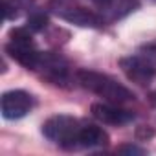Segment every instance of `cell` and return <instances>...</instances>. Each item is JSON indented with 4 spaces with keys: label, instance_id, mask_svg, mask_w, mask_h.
Returning a JSON list of instances; mask_svg holds the SVG:
<instances>
[{
    "label": "cell",
    "instance_id": "6da1fadb",
    "mask_svg": "<svg viewBox=\"0 0 156 156\" xmlns=\"http://www.w3.org/2000/svg\"><path fill=\"white\" fill-rule=\"evenodd\" d=\"M42 134L55 145L66 151L101 149L108 145V134L94 125L85 123L73 116L57 114L42 123Z\"/></svg>",
    "mask_w": 156,
    "mask_h": 156
},
{
    "label": "cell",
    "instance_id": "9a60e30c",
    "mask_svg": "<svg viewBox=\"0 0 156 156\" xmlns=\"http://www.w3.org/2000/svg\"><path fill=\"white\" fill-rule=\"evenodd\" d=\"M154 2H156V0H154Z\"/></svg>",
    "mask_w": 156,
    "mask_h": 156
},
{
    "label": "cell",
    "instance_id": "7a4b0ae2",
    "mask_svg": "<svg viewBox=\"0 0 156 156\" xmlns=\"http://www.w3.org/2000/svg\"><path fill=\"white\" fill-rule=\"evenodd\" d=\"M75 81L88 92L99 96L107 103L114 105H125L129 101H134L132 90H129L125 85L118 83L107 73H99L94 70H79L75 73Z\"/></svg>",
    "mask_w": 156,
    "mask_h": 156
},
{
    "label": "cell",
    "instance_id": "4fadbf2b",
    "mask_svg": "<svg viewBox=\"0 0 156 156\" xmlns=\"http://www.w3.org/2000/svg\"><path fill=\"white\" fill-rule=\"evenodd\" d=\"M119 152H136V154H143L145 151H143V149H138V147H132V145H127V147H121Z\"/></svg>",
    "mask_w": 156,
    "mask_h": 156
},
{
    "label": "cell",
    "instance_id": "7c38bea8",
    "mask_svg": "<svg viewBox=\"0 0 156 156\" xmlns=\"http://www.w3.org/2000/svg\"><path fill=\"white\" fill-rule=\"evenodd\" d=\"M143 50H145V53H147V55H149L152 61H156V42H152V44H147Z\"/></svg>",
    "mask_w": 156,
    "mask_h": 156
},
{
    "label": "cell",
    "instance_id": "8fae6325",
    "mask_svg": "<svg viewBox=\"0 0 156 156\" xmlns=\"http://www.w3.org/2000/svg\"><path fill=\"white\" fill-rule=\"evenodd\" d=\"M48 26V15L44 11H33L28 19V26L31 31H42Z\"/></svg>",
    "mask_w": 156,
    "mask_h": 156
},
{
    "label": "cell",
    "instance_id": "ba28073f",
    "mask_svg": "<svg viewBox=\"0 0 156 156\" xmlns=\"http://www.w3.org/2000/svg\"><path fill=\"white\" fill-rule=\"evenodd\" d=\"M105 22H116L138 9V0H88Z\"/></svg>",
    "mask_w": 156,
    "mask_h": 156
},
{
    "label": "cell",
    "instance_id": "8992f818",
    "mask_svg": "<svg viewBox=\"0 0 156 156\" xmlns=\"http://www.w3.org/2000/svg\"><path fill=\"white\" fill-rule=\"evenodd\" d=\"M119 68L129 81H132L140 87H149L156 79V64L152 62V59L147 53L121 57Z\"/></svg>",
    "mask_w": 156,
    "mask_h": 156
},
{
    "label": "cell",
    "instance_id": "3957f363",
    "mask_svg": "<svg viewBox=\"0 0 156 156\" xmlns=\"http://www.w3.org/2000/svg\"><path fill=\"white\" fill-rule=\"evenodd\" d=\"M31 33L33 31L30 28H15V30H11L8 44H6V51L9 53L11 59H15L26 70H33L35 72L42 51L37 48Z\"/></svg>",
    "mask_w": 156,
    "mask_h": 156
},
{
    "label": "cell",
    "instance_id": "52a82bcc",
    "mask_svg": "<svg viewBox=\"0 0 156 156\" xmlns=\"http://www.w3.org/2000/svg\"><path fill=\"white\" fill-rule=\"evenodd\" d=\"M35 107L31 94L24 90H9L2 96V116L4 119H20L28 116Z\"/></svg>",
    "mask_w": 156,
    "mask_h": 156
},
{
    "label": "cell",
    "instance_id": "5b68a950",
    "mask_svg": "<svg viewBox=\"0 0 156 156\" xmlns=\"http://www.w3.org/2000/svg\"><path fill=\"white\" fill-rule=\"evenodd\" d=\"M35 72L44 81H48L50 85L62 87V88L70 87V83L73 79L68 61L62 55L51 53V51H42L41 53V59H39V64H37Z\"/></svg>",
    "mask_w": 156,
    "mask_h": 156
},
{
    "label": "cell",
    "instance_id": "30bf717a",
    "mask_svg": "<svg viewBox=\"0 0 156 156\" xmlns=\"http://www.w3.org/2000/svg\"><path fill=\"white\" fill-rule=\"evenodd\" d=\"M35 4V0H2V11L6 20H15L22 13L30 11Z\"/></svg>",
    "mask_w": 156,
    "mask_h": 156
},
{
    "label": "cell",
    "instance_id": "277c9868",
    "mask_svg": "<svg viewBox=\"0 0 156 156\" xmlns=\"http://www.w3.org/2000/svg\"><path fill=\"white\" fill-rule=\"evenodd\" d=\"M50 9H51V13H55L62 20L83 26V28H101L107 24L98 15V11H92L88 8L81 6L77 0H51Z\"/></svg>",
    "mask_w": 156,
    "mask_h": 156
},
{
    "label": "cell",
    "instance_id": "5bb4252c",
    "mask_svg": "<svg viewBox=\"0 0 156 156\" xmlns=\"http://www.w3.org/2000/svg\"><path fill=\"white\" fill-rule=\"evenodd\" d=\"M151 99H152V103H154V105H156V92H154V94H152V96H151Z\"/></svg>",
    "mask_w": 156,
    "mask_h": 156
},
{
    "label": "cell",
    "instance_id": "9c48e42d",
    "mask_svg": "<svg viewBox=\"0 0 156 156\" xmlns=\"http://www.w3.org/2000/svg\"><path fill=\"white\" fill-rule=\"evenodd\" d=\"M92 114L96 119H99L105 125H127L130 123L136 116L130 110L121 108V105H114V103H94L92 105Z\"/></svg>",
    "mask_w": 156,
    "mask_h": 156
}]
</instances>
